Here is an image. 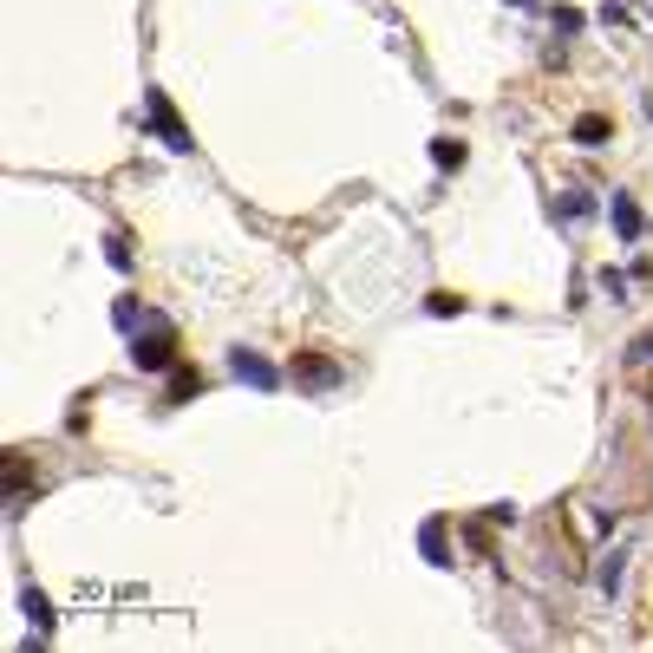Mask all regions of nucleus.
<instances>
[{"label":"nucleus","instance_id":"nucleus-2","mask_svg":"<svg viewBox=\"0 0 653 653\" xmlns=\"http://www.w3.org/2000/svg\"><path fill=\"white\" fill-rule=\"evenodd\" d=\"M164 360H170V334L164 327H151V340L138 334V366H164Z\"/></svg>","mask_w":653,"mask_h":653},{"label":"nucleus","instance_id":"nucleus-4","mask_svg":"<svg viewBox=\"0 0 653 653\" xmlns=\"http://www.w3.org/2000/svg\"><path fill=\"white\" fill-rule=\"evenodd\" d=\"M294 379H307V386H334V379H340V366H327V360H307V366H294Z\"/></svg>","mask_w":653,"mask_h":653},{"label":"nucleus","instance_id":"nucleus-5","mask_svg":"<svg viewBox=\"0 0 653 653\" xmlns=\"http://www.w3.org/2000/svg\"><path fill=\"white\" fill-rule=\"evenodd\" d=\"M614 229H621V236H627V242H634V236H640V209H634V203H627V196H614Z\"/></svg>","mask_w":653,"mask_h":653},{"label":"nucleus","instance_id":"nucleus-7","mask_svg":"<svg viewBox=\"0 0 653 653\" xmlns=\"http://www.w3.org/2000/svg\"><path fill=\"white\" fill-rule=\"evenodd\" d=\"M634 360H653V334H640V340H634Z\"/></svg>","mask_w":653,"mask_h":653},{"label":"nucleus","instance_id":"nucleus-6","mask_svg":"<svg viewBox=\"0 0 653 653\" xmlns=\"http://www.w3.org/2000/svg\"><path fill=\"white\" fill-rule=\"evenodd\" d=\"M575 138H582V144H601V138H608V125H601V118H582V125H575Z\"/></svg>","mask_w":653,"mask_h":653},{"label":"nucleus","instance_id":"nucleus-8","mask_svg":"<svg viewBox=\"0 0 653 653\" xmlns=\"http://www.w3.org/2000/svg\"><path fill=\"white\" fill-rule=\"evenodd\" d=\"M516 7H536V0H516Z\"/></svg>","mask_w":653,"mask_h":653},{"label":"nucleus","instance_id":"nucleus-3","mask_svg":"<svg viewBox=\"0 0 653 653\" xmlns=\"http://www.w3.org/2000/svg\"><path fill=\"white\" fill-rule=\"evenodd\" d=\"M236 379H249V386H275V366L255 360V353H236Z\"/></svg>","mask_w":653,"mask_h":653},{"label":"nucleus","instance_id":"nucleus-1","mask_svg":"<svg viewBox=\"0 0 653 653\" xmlns=\"http://www.w3.org/2000/svg\"><path fill=\"white\" fill-rule=\"evenodd\" d=\"M151 125L164 131V144H170V151H190V138H183V125H177V118H170V105H164V98H157V92H151Z\"/></svg>","mask_w":653,"mask_h":653}]
</instances>
